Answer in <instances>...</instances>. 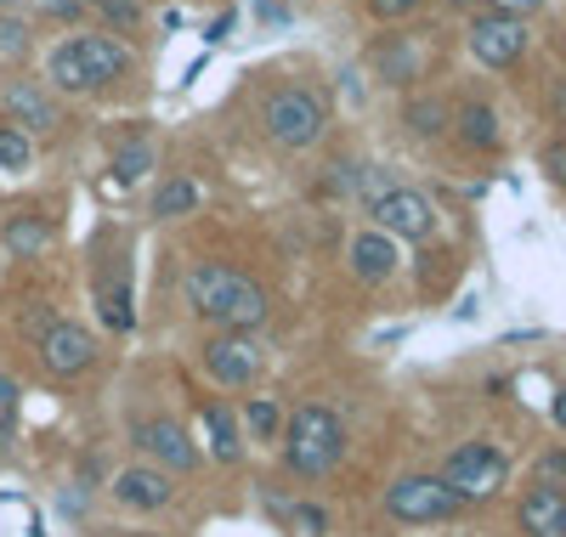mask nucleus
Returning a JSON list of instances; mask_svg holds the SVG:
<instances>
[{"mask_svg":"<svg viewBox=\"0 0 566 537\" xmlns=\"http://www.w3.org/2000/svg\"><path fill=\"white\" fill-rule=\"evenodd\" d=\"M187 301H193V312L227 334H244V328H261L272 301L266 288L244 272V266H227V261H199L193 272H187Z\"/></svg>","mask_w":566,"mask_h":537,"instance_id":"nucleus-1","label":"nucleus"},{"mask_svg":"<svg viewBox=\"0 0 566 537\" xmlns=\"http://www.w3.org/2000/svg\"><path fill=\"white\" fill-rule=\"evenodd\" d=\"M283 459H290L295 475L323 481L328 470L346 459V424H340V413L323 408V402L295 408L290 419H283Z\"/></svg>","mask_w":566,"mask_h":537,"instance_id":"nucleus-2","label":"nucleus"},{"mask_svg":"<svg viewBox=\"0 0 566 537\" xmlns=\"http://www.w3.org/2000/svg\"><path fill=\"white\" fill-rule=\"evenodd\" d=\"M442 481H448V493H453L459 504H488L499 486L510 481V459H504L493 442H464V448L448 453Z\"/></svg>","mask_w":566,"mask_h":537,"instance_id":"nucleus-3","label":"nucleus"},{"mask_svg":"<svg viewBox=\"0 0 566 537\" xmlns=\"http://www.w3.org/2000/svg\"><path fill=\"white\" fill-rule=\"evenodd\" d=\"M323 125H328V108L306 85H290L266 103V136L277 141V148H312V141L323 136Z\"/></svg>","mask_w":566,"mask_h":537,"instance_id":"nucleus-4","label":"nucleus"},{"mask_svg":"<svg viewBox=\"0 0 566 537\" xmlns=\"http://www.w3.org/2000/svg\"><path fill=\"white\" fill-rule=\"evenodd\" d=\"M464 504L448 493L442 475H402L386 486V515L402 520V526H431V520H448L459 515Z\"/></svg>","mask_w":566,"mask_h":537,"instance_id":"nucleus-5","label":"nucleus"},{"mask_svg":"<svg viewBox=\"0 0 566 537\" xmlns=\"http://www.w3.org/2000/svg\"><path fill=\"white\" fill-rule=\"evenodd\" d=\"M368 215H374V232H386V238H431L437 232V210H431V199L424 192H413V187H391V192H380V199L368 204Z\"/></svg>","mask_w":566,"mask_h":537,"instance_id":"nucleus-6","label":"nucleus"},{"mask_svg":"<svg viewBox=\"0 0 566 537\" xmlns=\"http://www.w3.org/2000/svg\"><path fill=\"white\" fill-rule=\"evenodd\" d=\"M136 448L148 453L159 470H170V475H187V470H199V442H193V430L187 424H176V419H142L136 424Z\"/></svg>","mask_w":566,"mask_h":537,"instance_id":"nucleus-7","label":"nucleus"},{"mask_svg":"<svg viewBox=\"0 0 566 537\" xmlns=\"http://www.w3.org/2000/svg\"><path fill=\"white\" fill-rule=\"evenodd\" d=\"M40 362H45V373L74 379L97 362V339H91L85 323H52V328H40Z\"/></svg>","mask_w":566,"mask_h":537,"instance_id":"nucleus-8","label":"nucleus"},{"mask_svg":"<svg viewBox=\"0 0 566 537\" xmlns=\"http://www.w3.org/2000/svg\"><path fill=\"white\" fill-rule=\"evenodd\" d=\"M522 52H527V29H522V18H499V12H488V18L470 23V57H476V63H488V69H510V63H522Z\"/></svg>","mask_w":566,"mask_h":537,"instance_id":"nucleus-9","label":"nucleus"},{"mask_svg":"<svg viewBox=\"0 0 566 537\" xmlns=\"http://www.w3.org/2000/svg\"><path fill=\"white\" fill-rule=\"evenodd\" d=\"M205 368H210L216 385L244 390L261 373V346H255V339H244V334H216L210 346H205Z\"/></svg>","mask_w":566,"mask_h":537,"instance_id":"nucleus-10","label":"nucleus"},{"mask_svg":"<svg viewBox=\"0 0 566 537\" xmlns=\"http://www.w3.org/2000/svg\"><path fill=\"white\" fill-rule=\"evenodd\" d=\"M114 498H119L125 509L154 515V509H165V504L176 498V475L159 470V464H130V470H119V481H114Z\"/></svg>","mask_w":566,"mask_h":537,"instance_id":"nucleus-11","label":"nucleus"},{"mask_svg":"<svg viewBox=\"0 0 566 537\" xmlns=\"http://www.w3.org/2000/svg\"><path fill=\"white\" fill-rule=\"evenodd\" d=\"M7 125H18L23 136L57 125V108H52V96L40 91V80H12L7 85Z\"/></svg>","mask_w":566,"mask_h":537,"instance_id":"nucleus-12","label":"nucleus"},{"mask_svg":"<svg viewBox=\"0 0 566 537\" xmlns=\"http://www.w3.org/2000/svg\"><path fill=\"white\" fill-rule=\"evenodd\" d=\"M515 526L527 537H566V493H549V486H533L515 509Z\"/></svg>","mask_w":566,"mask_h":537,"instance_id":"nucleus-13","label":"nucleus"},{"mask_svg":"<svg viewBox=\"0 0 566 537\" xmlns=\"http://www.w3.org/2000/svg\"><path fill=\"white\" fill-rule=\"evenodd\" d=\"M80 57H85L91 91H97V85H114V80L130 74V52H125L114 34H80Z\"/></svg>","mask_w":566,"mask_h":537,"instance_id":"nucleus-14","label":"nucleus"},{"mask_svg":"<svg viewBox=\"0 0 566 537\" xmlns=\"http://www.w3.org/2000/svg\"><path fill=\"white\" fill-rule=\"evenodd\" d=\"M352 272H357L363 283H386V277L397 272V238H386V232H357V238H352Z\"/></svg>","mask_w":566,"mask_h":537,"instance_id":"nucleus-15","label":"nucleus"},{"mask_svg":"<svg viewBox=\"0 0 566 537\" xmlns=\"http://www.w3.org/2000/svg\"><path fill=\"white\" fill-rule=\"evenodd\" d=\"M199 419H205V435H210V453H216L221 464H232V459L244 453V435H239V419H232V413H227L221 402H210V408H205Z\"/></svg>","mask_w":566,"mask_h":537,"instance_id":"nucleus-16","label":"nucleus"},{"mask_svg":"<svg viewBox=\"0 0 566 537\" xmlns=\"http://www.w3.org/2000/svg\"><path fill=\"white\" fill-rule=\"evenodd\" d=\"M45 74H52V85H57V91H69V96L91 91V74H85V57H80V34L57 45L52 63H45Z\"/></svg>","mask_w":566,"mask_h":537,"instance_id":"nucleus-17","label":"nucleus"},{"mask_svg":"<svg viewBox=\"0 0 566 537\" xmlns=\"http://www.w3.org/2000/svg\"><path fill=\"white\" fill-rule=\"evenodd\" d=\"M97 312H103V323H108L114 334H125V328L136 323V312H130V283H125V272H114V277H103V283H97Z\"/></svg>","mask_w":566,"mask_h":537,"instance_id":"nucleus-18","label":"nucleus"},{"mask_svg":"<svg viewBox=\"0 0 566 537\" xmlns=\"http://www.w3.org/2000/svg\"><path fill=\"white\" fill-rule=\"evenodd\" d=\"M459 136L470 141V148L493 154V148H499V114H493L488 103H464V108H459Z\"/></svg>","mask_w":566,"mask_h":537,"instance_id":"nucleus-19","label":"nucleus"},{"mask_svg":"<svg viewBox=\"0 0 566 537\" xmlns=\"http://www.w3.org/2000/svg\"><path fill=\"white\" fill-rule=\"evenodd\" d=\"M193 210H199V181H187V176H170V181L154 192V215H159V221L193 215Z\"/></svg>","mask_w":566,"mask_h":537,"instance_id":"nucleus-20","label":"nucleus"},{"mask_svg":"<svg viewBox=\"0 0 566 537\" xmlns=\"http://www.w3.org/2000/svg\"><path fill=\"white\" fill-rule=\"evenodd\" d=\"M29 165H34V141H29L18 125L0 119V170H7V176H23Z\"/></svg>","mask_w":566,"mask_h":537,"instance_id":"nucleus-21","label":"nucleus"},{"mask_svg":"<svg viewBox=\"0 0 566 537\" xmlns=\"http://www.w3.org/2000/svg\"><path fill=\"white\" fill-rule=\"evenodd\" d=\"M45 243H52V227H45L40 215H18V221L7 227V250H12V255H40Z\"/></svg>","mask_w":566,"mask_h":537,"instance_id":"nucleus-22","label":"nucleus"},{"mask_svg":"<svg viewBox=\"0 0 566 537\" xmlns=\"http://www.w3.org/2000/svg\"><path fill=\"white\" fill-rule=\"evenodd\" d=\"M244 424H250L255 442H277V435H283V408L272 397H250L244 402Z\"/></svg>","mask_w":566,"mask_h":537,"instance_id":"nucleus-23","label":"nucleus"},{"mask_svg":"<svg viewBox=\"0 0 566 537\" xmlns=\"http://www.w3.org/2000/svg\"><path fill=\"white\" fill-rule=\"evenodd\" d=\"M148 170H154V148H148V141H125V148L114 154V181H119V187L142 181Z\"/></svg>","mask_w":566,"mask_h":537,"instance_id":"nucleus-24","label":"nucleus"},{"mask_svg":"<svg viewBox=\"0 0 566 537\" xmlns=\"http://www.w3.org/2000/svg\"><path fill=\"white\" fill-rule=\"evenodd\" d=\"M85 7L103 12L114 29H136V23H142V7H136V0H85Z\"/></svg>","mask_w":566,"mask_h":537,"instance_id":"nucleus-25","label":"nucleus"},{"mask_svg":"<svg viewBox=\"0 0 566 537\" xmlns=\"http://www.w3.org/2000/svg\"><path fill=\"white\" fill-rule=\"evenodd\" d=\"M29 52V23L23 18H0V57H23Z\"/></svg>","mask_w":566,"mask_h":537,"instance_id":"nucleus-26","label":"nucleus"},{"mask_svg":"<svg viewBox=\"0 0 566 537\" xmlns=\"http://www.w3.org/2000/svg\"><path fill=\"white\" fill-rule=\"evenodd\" d=\"M18 397H23L18 379H12V373H0V442H7L12 424H18Z\"/></svg>","mask_w":566,"mask_h":537,"instance_id":"nucleus-27","label":"nucleus"},{"mask_svg":"<svg viewBox=\"0 0 566 537\" xmlns=\"http://www.w3.org/2000/svg\"><path fill=\"white\" fill-rule=\"evenodd\" d=\"M442 119H448V108H442V103H413V108H408V125H413L419 136H437V130H442Z\"/></svg>","mask_w":566,"mask_h":537,"instance_id":"nucleus-28","label":"nucleus"},{"mask_svg":"<svg viewBox=\"0 0 566 537\" xmlns=\"http://www.w3.org/2000/svg\"><path fill=\"white\" fill-rule=\"evenodd\" d=\"M295 531L301 537H323L328 531V509L323 504H295Z\"/></svg>","mask_w":566,"mask_h":537,"instance_id":"nucleus-29","label":"nucleus"},{"mask_svg":"<svg viewBox=\"0 0 566 537\" xmlns=\"http://www.w3.org/2000/svg\"><path fill=\"white\" fill-rule=\"evenodd\" d=\"M538 481L549 486V493H560V486H566V453H544L538 459Z\"/></svg>","mask_w":566,"mask_h":537,"instance_id":"nucleus-30","label":"nucleus"},{"mask_svg":"<svg viewBox=\"0 0 566 537\" xmlns=\"http://www.w3.org/2000/svg\"><path fill=\"white\" fill-rule=\"evenodd\" d=\"M544 170H549V181H560V187H566V136L544 148Z\"/></svg>","mask_w":566,"mask_h":537,"instance_id":"nucleus-31","label":"nucleus"},{"mask_svg":"<svg viewBox=\"0 0 566 537\" xmlns=\"http://www.w3.org/2000/svg\"><path fill=\"white\" fill-rule=\"evenodd\" d=\"M40 12H45V18L74 23V18H85V0H40Z\"/></svg>","mask_w":566,"mask_h":537,"instance_id":"nucleus-32","label":"nucleus"},{"mask_svg":"<svg viewBox=\"0 0 566 537\" xmlns=\"http://www.w3.org/2000/svg\"><path fill=\"white\" fill-rule=\"evenodd\" d=\"M413 7H419V0H368V12L386 18V23H391V18H408Z\"/></svg>","mask_w":566,"mask_h":537,"instance_id":"nucleus-33","label":"nucleus"},{"mask_svg":"<svg viewBox=\"0 0 566 537\" xmlns=\"http://www.w3.org/2000/svg\"><path fill=\"white\" fill-rule=\"evenodd\" d=\"M493 12L499 18H527V12H538V0H493Z\"/></svg>","mask_w":566,"mask_h":537,"instance_id":"nucleus-34","label":"nucleus"},{"mask_svg":"<svg viewBox=\"0 0 566 537\" xmlns=\"http://www.w3.org/2000/svg\"><path fill=\"white\" fill-rule=\"evenodd\" d=\"M227 34H232V12H221V18L210 23V40H227Z\"/></svg>","mask_w":566,"mask_h":537,"instance_id":"nucleus-35","label":"nucleus"},{"mask_svg":"<svg viewBox=\"0 0 566 537\" xmlns=\"http://www.w3.org/2000/svg\"><path fill=\"white\" fill-rule=\"evenodd\" d=\"M555 424L566 430V390H555Z\"/></svg>","mask_w":566,"mask_h":537,"instance_id":"nucleus-36","label":"nucleus"},{"mask_svg":"<svg viewBox=\"0 0 566 537\" xmlns=\"http://www.w3.org/2000/svg\"><path fill=\"white\" fill-rule=\"evenodd\" d=\"M119 537H154V531H119Z\"/></svg>","mask_w":566,"mask_h":537,"instance_id":"nucleus-37","label":"nucleus"},{"mask_svg":"<svg viewBox=\"0 0 566 537\" xmlns=\"http://www.w3.org/2000/svg\"><path fill=\"white\" fill-rule=\"evenodd\" d=\"M12 7H18V0H0V12H12Z\"/></svg>","mask_w":566,"mask_h":537,"instance_id":"nucleus-38","label":"nucleus"}]
</instances>
